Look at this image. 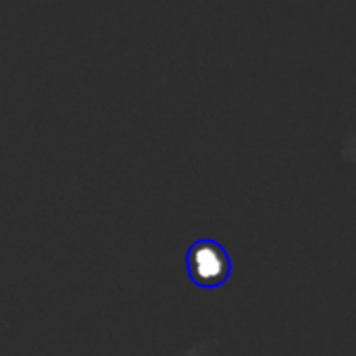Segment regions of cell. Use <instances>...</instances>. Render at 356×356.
Masks as SVG:
<instances>
[{
    "mask_svg": "<svg viewBox=\"0 0 356 356\" xmlns=\"http://www.w3.org/2000/svg\"><path fill=\"white\" fill-rule=\"evenodd\" d=\"M194 263L198 265L196 275L202 282H219L221 277L225 280L229 273V259L227 252L217 250V248H209L207 244L196 252Z\"/></svg>",
    "mask_w": 356,
    "mask_h": 356,
    "instance_id": "cell-1",
    "label": "cell"
},
{
    "mask_svg": "<svg viewBox=\"0 0 356 356\" xmlns=\"http://www.w3.org/2000/svg\"><path fill=\"white\" fill-rule=\"evenodd\" d=\"M207 353V346L204 344H196V346H192L190 350H186V355L184 356H202Z\"/></svg>",
    "mask_w": 356,
    "mask_h": 356,
    "instance_id": "cell-2",
    "label": "cell"
}]
</instances>
